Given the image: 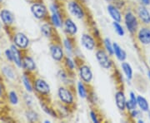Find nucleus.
<instances>
[{"label": "nucleus", "mask_w": 150, "mask_h": 123, "mask_svg": "<svg viewBox=\"0 0 150 123\" xmlns=\"http://www.w3.org/2000/svg\"><path fill=\"white\" fill-rule=\"evenodd\" d=\"M31 12L38 19H45L48 17V10L43 3H34L31 6Z\"/></svg>", "instance_id": "1"}, {"label": "nucleus", "mask_w": 150, "mask_h": 123, "mask_svg": "<svg viewBox=\"0 0 150 123\" xmlns=\"http://www.w3.org/2000/svg\"><path fill=\"white\" fill-rule=\"evenodd\" d=\"M58 95H59L60 101L65 104L70 105L74 103V94L69 88L64 87V86H60L58 91Z\"/></svg>", "instance_id": "2"}, {"label": "nucleus", "mask_w": 150, "mask_h": 123, "mask_svg": "<svg viewBox=\"0 0 150 123\" xmlns=\"http://www.w3.org/2000/svg\"><path fill=\"white\" fill-rule=\"evenodd\" d=\"M68 8L70 13L79 19H83L85 16V13L83 7L77 1H70L68 4Z\"/></svg>", "instance_id": "3"}, {"label": "nucleus", "mask_w": 150, "mask_h": 123, "mask_svg": "<svg viewBox=\"0 0 150 123\" xmlns=\"http://www.w3.org/2000/svg\"><path fill=\"white\" fill-rule=\"evenodd\" d=\"M96 58L100 66L105 68V69H109L112 66V62L108 58V54L105 53L104 50L103 49H98L96 52Z\"/></svg>", "instance_id": "4"}, {"label": "nucleus", "mask_w": 150, "mask_h": 123, "mask_svg": "<svg viewBox=\"0 0 150 123\" xmlns=\"http://www.w3.org/2000/svg\"><path fill=\"white\" fill-rule=\"evenodd\" d=\"M124 20H125L126 27L129 29V32L131 33H134V32H136L137 27H138V20H137L136 17L134 15V13L131 12H128L125 14Z\"/></svg>", "instance_id": "5"}, {"label": "nucleus", "mask_w": 150, "mask_h": 123, "mask_svg": "<svg viewBox=\"0 0 150 123\" xmlns=\"http://www.w3.org/2000/svg\"><path fill=\"white\" fill-rule=\"evenodd\" d=\"M34 89L40 95H43V96H47L50 92L49 85L41 78H38L34 81Z\"/></svg>", "instance_id": "6"}, {"label": "nucleus", "mask_w": 150, "mask_h": 123, "mask_svg": "<svg viewBox=\"0 0 150 123\" xmlns=\"http://www.w3.org/2000/svg\"><path fill=\"white\" fill-rule=\"evenodd\" d=\"M50 53L52 58L57 61V62H61L64 58V51L60 44L58 43H54L50 46Z\"/></svg>", "instance_id": "7"}, {"label": "nucleus", "mask_w": 150, "mask_h": 123, "mask_svg": "<svg viewBox=\"0 0 150 123\" xmlns=\"http://www.w3.org/2000/svg\"><path fill=\"white\" fill-rule=\"evenodd\" d=\"M79 76L86 83H90L93 79V72L88 65L83 64L79 67Z\"/></svg>", "instance_id": "8"}, {"label": "nucleus", "mask_w": 150, "mask_h": 123, "mask_svg": "<svg viewBox=\"0 0 150 123\" xmlns=\"http://www.w3.org/2000/svg\"><path fill=\"white\" fill-rule=\"evenodd\" d=\"M81 43L87 50H89V51L93 50L94 48L96 47L95 39L93 38L91 35H89L88 33L83 34V36L81 38Z\"/></svg>", "instance_id": "9"}, {"label": "nucleus", "mask_w": 150, "mask_h": 123, "mask_svg": "<svg viewBox=\"0 0 150 123\" xmlns=\"http://www.w3.org/2000/svg\"><path fill=\"white\" fill-rule=\"evenodd\" d=\"M13 40H14V43L16 44L17 47H18L21 49H25V48H27L28 47L29 40L26 37V35L22 33V32L16 33L15 36H14Z\"/></svg>", "instance_id": "10"}, {"label": "nucleus", "mask_w": 150, "mask_h": 123, "mask_svg": "<svg viewBox=\"0 0 150 123\" xmlns=\"http://www.w3.org/2000/svg\"><path fill=\"white\" fill-rule=\"evenodd\" d=\"M138 38L140 43L148 45L150 44V29L148 27H143L141 28L138 34Z\"/></svg>", "instance_id": "11"}, {"label": "nucleus", "mask_w": 150, "mask_h": 123, "mask_svg": "<svg viewBox=\"0 0 150 123\" xmlns=\"http://www.w3.org/2000/svg\"><path fill=\"white\" fill-rule=\"evenodd\" d=\"M64 27L65 31L68 32L69 35H72V36L75 35L77 33V32H78V27H77V25L75 24L74 21L71 18H67L65 19Z\"/></svg>", "instance_id": "12"}, {"label": "nucleus", "mask_w": 150, "mask_h": 123, "mask_svg": "<svg viewBox=\"0 0 150 123\" xmlns=\"http://www.w3.org/2000/svg\"><path fill=\"white\" fill-rule=\"evenodd\" d=\"M115 100H116V105L119 110L123 111L126 108V98L124 96V93L122 91H118L115 94Z\"/></svg>", "instance_id": "13"}, {"label": "nucleus", "mask_w": 150, "mask_h": 123, "mask_svg": "<svg viewBox=\"0 0 150 123\" xmlns=\"http://www.w3.org/2000/svg\"><path fill=\"white\" fill-rule=\"evenodd\" d=\"M0 17H1L2 21L4 22V23L6 24V25H11L13 22V20H14L13 14L11 13L9 11L6 10V9L1 11Z\"/></svg>", "instance_id": "14"}, {"label": "nucleus", "mask_w": 150, "mask_h": 123, "mask_svg": "<svg viewBox=\"0 0 150 123\" xmlns=\"http://www.w3.org/2000/svg\"><path fill=\"white\" fill-rule=\"evenodd\" d=\"M138 14H139V17L141 19V21H143L144 23H146V24L150 23V13L147 10L146 8L139 7V10H138Z\"/></svg>", "instance_id": "15"}, {"label": "nucleus", "mask_w": 150, "mask_h": 123, "mask_svg": "<svg viewBox=\"0 0 150 123\" xmlns=\"http://www.w3.org/2000/svg\"><path fill=\"white\" fill-rule=\"evenodd\" d=\"M108 13H109V14H110L111 18H112L114 21L118 22L121 21V19H122L121 13H120L119 10H118L116 7H114L113 5L109 4V5L108 6Z\"/></svg>", "instance_id": "16"}, {"label": "nucleus", "mask_w": 150, "mask_h": 123, "mask_svg": "<svg viewBox=\"0 0 150 123\" xmlns=\"http://www.w3.org/2000/svg\"><path fill=\"white\" fill-rule=\"evenodd\" d=\"M11 52H12V55H13V62L15 63V64L18 67H21L22 65H23V63H22V58H21V55H20V53L19 51L17 49V48L15 46H12L10 48Z\"/></svg>", "instance_id": "17"}, {"label": "nucleus", "mask_w": 150, "mask_h": 123, "mask_svg": "<svg viewBox=\"0 0 150 123\" xmlns=\"http://www.w3.org/2000/svg\"><path fill=\"white\" fill-rule=\"evenodd\" d=\"M23 66L28 71H34L36 69V64L31 57L26 56L23 59Z\"/></svg>", "instance_id": "18"}, {"label": "nucleus", "mask_w": 150, "mask_h": 123, "mask_svg": "<svg viewBox=\"0 0 150 123\" xmlns=\"http://www.w3.org/2000/svg\"><path fill=\"white\" fill-rule=\"evenodd\" d=\"M112 48H113V53L116 55L117 58L119 61H124L126 59V53L123 51L122 48L118 46L116 43H114L112 44Z\"/></svg>", "instance_id": "19"}, {"label": "nucleus", "mask_w": 150, "mask_h": 123, "mask_svg": "<svg viewBox=\"0 0 150 123\" xmlns=\"http://www.w3.org/2000/svg\"><path fill=\"white\" fill-rule=\"evenodd\" d=\"M138 105L137 102V97L135 96V94L134 92H130V100L126 102V108L129 111H132L136 109V107Z\"/></svg>", "instance_id": "20"}, {"label": "nucleus", "mask_w": 150, "mask_h": 123, "mask_svg": "<svg viewBox=\"0 0 150 123\" xmlns=\"http://www.w3.org/2000/svg\"><path fill=\"white\" fill-rule=\"evenodd\" d=\"M137 102H138L139 107H140V109H141L143 112H149V103H148L147 100L145 99L144 97L139 96L137 97Z\"/></svg>", "instance_id": "21"}, {"label": "nucleus", "mask_w": 150, "mask_h": 123, "mask_svg": "<svg viewBox=\"0 0 150 123\" xmlns=\"http://www.w3.org/2000/svg\"><path fill=\"white\" fill-rule=\"evenodd\" d=\"M51 21H52L55 27H62L63 22H62V16H61V14L57 13H53L52 15H51Z\"/></svg>", "instance_id": "22"}, {"label": "nucleus", "mask_w": 150, "mask_h": 123, "mask_svg": "<svg viewBox=\"0 0 150 123\" xmlns=\"http://www.w3.org/2000/svg\"><path fill=\"white\" fill-rule=\"evenodd\" d=\"M122 68H123V72L125 73L127 78L128 79H132V77H133V69H132L131 66L128 63H122Z\"/></svg>", "instance_id": "23"}, {"label": "nucleus", "mask_w": 150, "mask_h": 123, "mask_svg": "<svg viewBox=\"0 0 150 123\" xmlns=\"http://www.w3.org/2000/svg\"><path fill=\"white\" fill-rule=\"evenodd\" d=\"M41 32H42V33L45 37L50 38L52 36V34H53V28L51 27V26L49 24L45 23L41 27Z\"/></svg>", "instance_id": "24"}, {"label": "nucleus", "mask_w": 150, "mask_h": 123, "mask_svg": "<svg viewBox=\"0 0 150 123\" xmlns=\"http://www.w3.org/2000/svg\"><path fill=\"white\" fill-rule=\"evenodd\" d=\"M78 91L79 93V96L82 98H86L88 96V92H87V89H86L85 86L83 85V83H82L81 82H79L78 83Z\"/></svg>", "instance_id": "25"}, {"label": "nucleus", "mask_w": 150, "mask_h": 123, "mask_svg": "<svg viewBox=\"0 0 150 123\" xmlns=\"http://www.w3.org/2000/svg\"><path fill=\"white\" fill-rule=\"evenodd\" d=\"M22 80H23V85L25 86L26 90H27L28 91H29V92H32L33 86L32 84H31V82H30V80L28 79V77H27V76L26 75H23V77H22Z\"/></svg>", "instance_id": "26"}, {"label": "nucleus", "mask_w": 150, "mask_h": 123, "mask_svg": "<svg viewBox=\"0 0 150 123\" xmlns=\"http://www.w3.org/2000/svg\"><path fill=\"white\" fill-rule=\"evenodd\" d=\"M103 43H104V46H105V48L107 49V52L108 53V54L110 56L113 55V53H113V48H112V45L111 44L110 40L108 38H105L104 41H103Z\"/></svg>", "instance_id": "27"}, {"label": "nucleus", "mask_w": 150, "mask_h": 123, "mask_svg": "<svg viewBox=\"0 0 150 123\" xmlns=\"http://www.w3.org/2000/svg\"><path fill=\"white\" fill-rule=\"evenodd\" d=\"M112 26L114 27V28H115V31H116V32L118 33L119 36H123L124 35V30H123V27L118 23V22H112Z\"/></svg>", "instance_id": "28"}, {"label": "nucleus", "mask_w": 150, "mask_h": 123, "mask_svg": "<svg viewBox=\"0 0 150 123\" xmlns=\"http://www.w3.org/2000/svg\"><path fill=\"white\" fill-rule=\"evenodd\" d=\"M27 118L29 122H37L38 120V116L36 112H33V111H29L27 112Z\"/></svg>", "instance_id": "29"}, {"label": "nucleus", "mask_w": 150, "mask_h": 123, "mask_svg": "<svg viewBox=\"0 0 150 123\" xmlns=\"http://www.w3.org/2000/svg\"><path fill=\"white\" fill-rule=\"evenodd\" d=\"M9 100H10V102L13 105H16L18 102V96H17L16 92L13 91H12L9 92Z\"/></svg>", "instance_id": "30"}, {"label": "nucleus", "mask_w": 150, "mask_h": 123, "mask_svg": "<svg viewBox=\"0 0 150 123\" xmlns=\"http://www.w3.org/2000/svg\"><path fill=\"white\" fill-rule=\"evenodd\" d=\"M64 47L66 48V50L69 53L73 52V43L70 41V39L69 38H66L64 41Z\"/></svg>", "instance_id": "31"}, {"label": "nucleus", "mask_w": 150, "mask_h": 123, "mask_svg": "<svg viewBox=\"0 0 150 123\" xmlns=\"http://www.w3.org/2000/svg\"><path fill=\"white\" fill-rule=\"evenodd\" d=\"M65 65H66L68 69L71 70V71H73V70L74 69V63L69 58H65Z\"/></svg>", "instance_id": "32"}, {"label": "nucleus", "mask_w": 150, "mask_h": 123, "mask_svg": "<svg viewBox=\"0 0 150 123\" xmlns=\"http://www.w3.org/2000/svg\"><path fill=\"white\" fill-rule=\"evenodd\" d=\"M4 74H5L7 77H8L9 78H13V71H12L10 68H8V67H4Z\"/></svg>", "instance_id": "33"}, {"label": "nucleus", "mask_w": 150, "mask_h": 123, "mask_svg": "<svg viewBox=\"0 0 150 123\" xmlns=\"http://www.w3.org/2000/svg\"><path fill=\"white\" fill-rule=\"evenodd\" d=\"M90 117H91L92 121L93 122H98V117H97V114L93 111H91L90 112Z\"/></svg>", "instance_id": "34"}, {"label": "nucleus", "mask_w": 150, "mask_h": 123, "mask_svg": "<svg viewBox=\"0 0 150 123\" xmlns=\"http://www.w3.org/2000/svg\"><path fill=\"white\" fill-rule=\"evenodd\" d=\"M5 54L6 56H7V58L8 59L10 62H13V55H12V52H11L10 49H7L5 51Z\"/></svg>", "instance_id": "35"}, {"label": "nucleus", "mask_w": 150, "mask_h": 123, "mask_svg": "<svg viewBox=\"0 0 150 123\" xmlns=\"http://www.w3.org/2000/svg\"><path fill=\"white\" fill-rule=\"evenodd\" d=\"M138 115H139V111H137L136 109L132 110V112H131V116H132V117H137Z\"/></svg>", "instance_id": "36"}, {"label": "nucleus", "mask_w": 150, "mask_h": 123, "mask_svg": "<svg viewBox=\"0 0 150 123\" xmlns=\"http://www.w3.org/2000/svg\"><path fill=\"white\" fill-rule=\"evenodd\" d=\"M141 2L144 5H149L150 4V0H141Z\"/></svg>", "instance_id": "37"}, {"label": "nucleus", "mask_w": 150, "mask_h": 123, "mask_svg": "<svg viewBox=\"0 0 150 123\" xmlns=\"http://www.w3.org/2000/svg\"><path fill=\"white\" fill-rule=\"evenodd\" d=\"M148 76H149V79H150V70L148 72Z\"/></svg>", "instance_id": "38"}, {"label": "nucleus", "mask_w": 150, "mask_h": 123, "mask_svg": "<svg viewBox=\"0 0 150 123\" xmlns=\"http://www.w3.org/2000/svg\"><path fill=\"white\" fill-rule=\"evenodd\" d=\"M1 94H2V88H1V86H0V96H1Z\"/></svg>", "instance_id": "39"}, {"label": "nucleus", "mask_w": 150, "mask_h": 123, "mask_svg": "<svg viewBox=\"0 0 150 123\" xmlns=\"http://www.w3.org/2000/svg\"><path fill=\"white\" fill-rule=\"evenodd\" d=\"M149 117H150V112H149Z\"/></svg>", "instance_id": "40"}, {"label": "nucleus", "mask_w": 150, "mask_h": 123, "mask_svg": "<svg viewBox=\"0 0 150 123\" xmlns=\"http://www.w3.org/2000/svg\"><path fill=\"white\" fill-rule=\"evenodd\" d=\"M2 1H3V0H0V3H1V2H2Z\"/></svg>", "instance_id": "41"}, {"label": "nucleus", "mask_w": 150, "mask_h": 123, "mask_svg": "<svg viewBox=\"0 0 150 123\" xmlns=\"http://www.w3.org/2000/svg\"><path fill=\"white\" fill-rule=\"evenodd\" d=\"M58 1H63V0H58Z\"/></svg>", "instance_id": "42"}]
</instances>
